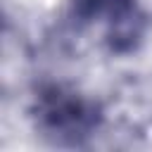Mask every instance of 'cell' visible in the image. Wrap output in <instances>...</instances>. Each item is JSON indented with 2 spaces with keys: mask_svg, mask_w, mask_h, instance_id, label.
Here are the masks:
<instances>
[{
  "mask_svg": "<svg viewBox=\"0 0 152 152\" xmlns=\"http://www.w3.org/2000/svg\"><path fill=\"white\" fill-rule=\"evenodd\" d=\"M36 131L59 147H81L102 124L100 104L62 83L38 88L31 104Z\"/></svg>",
  "mask_w": 152,
  "mask_h": 152,
  "instance_id": "cell-1",
  "label": "cell"
},
{
  "mask_svg": "<svg viewBox=\"0 0 152 152\" xmlns=\"http://www.w3.org/2000/svg\"><path fill=\"white\" fill-rule=\"evenodd\" d=\"M71 12L83 24L100 21L104 43L116 55L133 52L145 38V14L135 0H71Z\"/></svg>",
  "mask_w": 152,
  "mask_h": 152,
  "instance_id": "cell-2",
  "label": "cell"
}]
</instances>
